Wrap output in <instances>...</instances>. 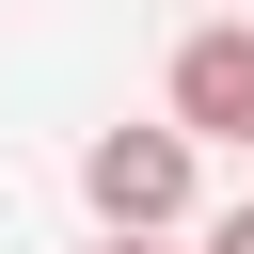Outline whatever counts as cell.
<instances>
[{"mask_svg":"<svg viewBox=\"0 0 254 254\" xmlns=\"http://www.w3.org/2000/svg\"><path fill=\"white\" fill-rule=\"evenodd\" d=\"M79 206H95V238H175L206 206V159L175 127H95L79 143Z\"/></svg>","mask_w":254,"mask_h":254,"instance_id":"obj_1","label":"cell"},{"mask_svg":"<svg viewBox=\"0 0 254 254\" xmlns=\"http://www.w3.org/2000/svg\"><path fill=\"white\" fill-rule=\"evenodd\" d=\"M159 127H175L190 159H206V143H254V16H190V32H175Z\"/></svg>","mask_w":254,"mask_h":254,"instance_id":"obj_2","label":"cell"},{"mask_svg":"<svg viewBox=\"0 0 254 254\" xmlns=\"http://www.w3.org/2000/svg\"><path fill=\"white\" fill-rule=\"evenodd\" d=\"M190 254H254V206H222V222H206V238H190Z\"/></svg>","mask_w":254,"mask_h":254,"instance_id":"obj_3","label":"cell"},{"mask_svg":"<svg viewBox=\"0 0 254 254\" xmlns=\"http://www.w3.org/2000/svg\"><path fill=\"white\" fill-rule=\"evenodd\" d=\"M95 254H175V238H95Z\"/></svg>","mask_w":254,"mask_h":254,"instance_id":"obj_4","label":"cell"},{"mask_svg":"<svg viewBox=\"0 0 254 254\" xmlns=\"http://www.w3.org/2000/svg\"><path fill=\"white\" fill-rule=\"evenodd\" d=\"M190 16H254V0H190Z\"/></svg>","mask_w":254,"mask_h":254,"instance_id":"obj_5","label":"cell"},{"mask_svg":"<svg viewBox=\"0 0 254 254\" xmlns=\"http://www.w3.org/2000/svg\"><path fill=\"white\" fill-rule=\"evenodd\" d=\"M238 159H254V143H238Z\"/></svg>","mask_w":254,"mask_h":254,"instance_id":"obj_6","label":"cell"}]
</instances>
